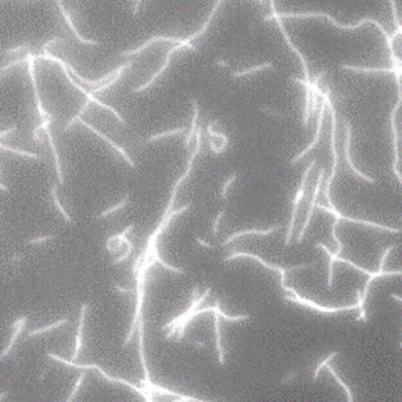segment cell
<instances>
[{
    "label": "cell",
    "instance_id": "1",
    "mask_svg": "<svg viewBox=\"0 0 402 402\" xmlns=\"http://www.w3.org/2000/svg\"><path fill=\"white\" fill-rule=\"evenodd\" d=\"M201 144H203V129H201V126L198 128V133H196V136H195V150L191 151V154H189V159H188V163H186V169H184V173L181 174L180 178H178V181L174 183L173 186V189H171V198L169 201H168V206H166V210H165V213H163V217H161V221H159V225L156 226V230L151 233V236L148 238V243H146V247H144V250H146L148 253H152V250L156 248V240H158L159 236H161V233L165 232V230L168 228V225L171 223V219L173 218H176L178 215H181V213H184V211H188L189 208H191V204H184V206H181V208H178V210H173L174 208V201H176V195H178V189H180V186L184 183L186 180L189 178V174H191V169H193V163H195V159H196V156L201 152Z\"/></svg>",
    "mask_w": 402,
    "mask_h": 402
},
{
    "label": "cell",
    "instance_id": "2",
    "mask_svg": "<svg viewBox=\"0 0 402 402\" xmlns=\"http://www.w3.org/2000/svg\"><path fill=\"white\" fill-rule=\"evenodd\" d=\"M280 17L282 18H308V17H323V18H327V20L330 22V24L334 25L335 29H340V31H355V29H360L362 25H366V24H374L375 27L379 29V32L384 35V39H385V42H387V47H389V57H390V61H392V66H397L399 67V61L401 59L397 57V54H396V49H394V39H392V35H389V32L385 31V27L381 24L379 20H375V18H372V17H366V18H362V20H359L357 24H353V25H344V24H338L335 18L330 16V14H327V12H280Z\"/></svg>",
    "mask_w": 402,
    "mask_h": 402
},
{
    "label": "cell",
    "instance_id": "3",
    "mask_svg": "<svg viewBox=\"0 0 402 402\" xmlns=\"http://www.w3.org/2000/svg\"><path fill=\"white\" fill-rule=\"evenodd\" d=\"M154 263H158L154 258L144 260L143 265L139 268V271H137V275H136V308H134L131 329H129L124 342H122V349L128 347V345L131 344V340L134 338V332H136L137 325H139V320L143 318V305H144V295H146V292H144V288H146V275H148V270H150Z\"/></svg>",
    "mask_w": 402,
    "mask_h": 402
},
{
    "label": "cell",
    "instance_id": "4",
    "mask_svg": "<svg viewBox=\"0 0 402 402\" xmlns=\"http://www.w3.org/2000/svg\"><path fill=\"white\" fill-rule=\"evenodd\" d=\"M278 273H280V286H282V290H284L285 293H290V295H284V300H286V302H293V303L303 305V307L310 308V310L317 312V314H325V315L342 314V312H351V310H353V308H357V310H359V305H357V303L349 305V307H322V305H318V303H315V302H312V300L305 299V297H302L295 288H292V286H288V285L285 284L286 268L282 267Z\"/></svg>",
    "mask_w": 402,
    "mask_h": 402
},
{
    "label": "cell",
    "instance_id": "5",
    "mask_svg": "<svg viewBox=\"0 0 402 402\" xmlns=\"http://www.w3.org/2000/svg\"><path fill=\"white\" fill-rule=\"evenodd\" d=\"M46 357H47V359H50V360H55V362L64 364V366L74 367V368H83V370H98L100 377H102V379H106V381L113 382V384H121V385H126V387H129V389H133L134 392H137L141 397H143L144 402H154V399H152V396H151V394H150V392H146V390H144L143 387L134 385V384H131V382H128V381H126V379H121V377H114V375H109V374H107V372H104L102 368H100V367L98 366V364H79V362H72V360L62 359V357L55 355V353H52V352H47V353H46Z\"/></svg>",
    "mask_w": 402,
    "mask_h": 402
},
{
    "label": "cell",
    "instance_id": "6",
    "mask_svg": "<svg viewBox=\"0 0 402 402\" xmlns=\"http://www.w3.org/2000/svg\"><path fill=\"white\" fill-rule=\"evenodd\" d=\"M396 87H397V102L396 106L392 107V111H390V133H392V151H394V161H392V171L394 174H396L397 181L401 183L402 186V173L399 171V163H401V158H399V133H397V113H399L401 106H402V79L401 77L396 76Z\"/></svg>",
    "mask_w": 402,
    "mask_h": 402
},
{
    "label": "cell",
    "instance_id": "7",
    "mask_svg": "<svg viewBox=\"0 0 402 402\" xmlns=\"http://www.w3.org/2000/svg\"><path fill=\"white\" fill-rule=\"evenodd\" d=\"M315 165H317V159H310L308 166L305 168V171H303V176H302V181H300V186H299V191H297L295 198H293V201H292V215H290L288 228H286V236H285V241H284L285 247H288V245L292 243V236H293V232H295V221H297V218H299L300 204H302V201H303L305 191H307L308 178H310V173H312V169H314Z\"/></svg>",
    "mask_w": 402,
    "mask_h": 402
},
{
    "label": "cell",
    "instance_id": "8",
    "mask_svg": "<svg viewBox=\"0 0 402 402\" xmlns=\"http://www.w3.org/2000/svg\"><path fill=\"white\" fill-rule=\"evenodd\" d=\"M198 290H200V288H198L196 285L193 286V303L189 305L188 308H186V310L180 315V317L173 318L171 322H168L166 325L163 327V330H168V334L165 335V340H171V338H174V335L178 334V329H180L181 323H183L184 320L193 314V312L198 310V307H200L201 303H203L204 299H206V297L211 293V288H210V286H208V288H204V292L201 293V295H198Z\"/></svg>",
    "mask_w": 402,
    "mask_h": 402
},
{
    "label": "cell",
    "instance_id": "9",
    "mask_svg": "<svg viewBox=\"0 0 402 402\" xmlns=\"http://www.w3.org/2000/svg\"><path fill=\"white\" fill-rule=\"evenodd\" d=\"M268 7H270V14L268 16H263L262 17V22H268V20H277V24H278V29H280V32H282V35H284V39H285V42H286V46L290 47L293 52H295V55L300 59V62H302V69H303V76H305V81H310V69H308V66H307V61H305V55L302 54L299 47L293 44V40L290 39V35H288V32H286V29H285V25H284V22H282V17H280V12H277V9H275V2H268Z\"/></svg>",
    "mask_w": 402,
    "mask_h": 402
},
{
    "label": "cell",
    "instance_id": "10",
    "mask_svg": "<svg viewBox=\"0 0 402 402\" xmlns=\"http://www.w3.org/2000/svg\"><path fill=\"white\" fill-rule=\"evenodd\" d=\"M323 183H325V168L322 166L318 169L317 181H315L314 189H312V200H310V203H308L307 215H305L303 225H302L300 232H299V234H297V238H295V243H302L305 233H307L308 225H310V219H312V215H314V210H315V206H317V203H318V195H320V191H322V188H323Z\"/></svg>",
    "mask_w": 402,
    "mask_h": 402
},
{
    "label": "cell",
    "instance_id": "11",
    "mask_svg": "<svg viewBox=\"0 0 402 402\" xmlns=\"http://www.w3.org/2000/svg\"><path fill=\"white\" fill-rule=\"evenodd\" d=\"M317 210L320 211H325V213H330L335 219H338V221H349V223H355V225H364V226H368V228H375V230H381V232H389V233H401V228H394V226H387V225H381V223H375V221H368V219H359V218H352V217H345V215H342L340 211L337 210V208H329V206H323V204H318L317 203Z\"/></svg>",
    "mask_w": 402,
    "mask_h": 402
},
{
    "label": "cell",
    "instance_id": "12",
    "mask_svg": "<svg viewBox=\"0 0 402 402\" xmlns=\"http://www.w3.org/2000/svg\"><path fill=\"white\" fill-rule=\"evenodd\" d=\"M337 226H338V219H335V221L332 223V238H334L335 243H337V251L332 253L323 243H318V241L315 243V248H320V250L329 256V277H327V286H329V288H332V285H334V263L338 262L340 253H342V250H344V245H342L340 238H338V233H337Z\"/></svg>",
    "mask_w": 402,
    "mask_h": 402
},
{
    "label": "cell",
    "instance_id": "13",
    "mask_svg": "<svg viewBox=\"0 0 402 402\" xmlns=\"http://www.w3.org/2000/svg\"><path fill=\"white\" fill-rule=\"evenodd\" d=\"M345 121V141H344V152H345V161H347L349 165V169L352 171L353 174H355L357 178H360V180H364L366 183H370V184H377V180H374L372 176H368V174L362 173V171H359L355 168L352 161V154H351V148H352V124L349 119H344Z\"/></svg>",
    "mask_w": 402,
    "mask_h": 402
},
{
    "label": "cell",
    "instance_id": "14",
    "mask_svg": "<svg viewBox=\"0 0 402 402\" xmlns=\"http://www.w3.org/2000/svg\"><path fill=\"white\" fill-rule=\"evenodd\" d=\"M181 49H189V50H191V52H195V50H196V49H195V46H193V44H191V42H189V40H188V39H184V40H183V42H181V44H178V46H174V47H171V49H169V50H168V54H166V59H165V64H163L161 67H159V70H158V72H156V74H154V76H152V77H151V79H150V81H148V83H144L143 85H139V87H136V89H134V91H133V92H134V94H139V92H141V91H146V89H148V87H151V85H152V84H154V81H156V79H158V77H159V76H161V74H163V72H165V70H166V67H168V66H169V62H171V57H173V55H174V54H176V52H178V50H181Z\"/></svg>",
    "mask_w": 402,
    "mask_h": 402
},
{
    "label": "cell",
    "instance_id": "15",
    "mask_svg": "<svg viewBox=\"0 0 402 402\" xmlns=\"http://www.w3.org/2000/svg\"><path fill=\"white\" fill-rule=\"evenodd\" d=\"M325 111H327V102L322 99V102H320V107H318V114H317V129H315L314 139H312V143L308 144V146L305 148L303 151H300L297 156H293V158H292V161H290V165H295V163H299L302 158H305V156H307L308 152H310V151L314 150V148L318 144V141H320V134H322L323 119H325Z\"/></svg>",
    "mask_w": 402,
    "mask_h": 402
},
{
    "label": "cell",
    "instance_id": "16",
    "mask_svg": "<svg viewBox=\"0 0 402 402\" xmlns=\"http://www.w3.org/2000/svg\"><path fill=\"white\" fill-rule=\"evenodd\" d=\"M37 61V55H34L32 52H27V70H29V77H31L32 81V89H34V99H35V104H37V113L40 114V117L44 119H52V116L49 113H47L46 109H44L42 106V100H40V94H39V89H37V81H35V69H34V62Z\"/></svg>",
    "mask_w": 402,
    "mask_h": 402
},
{
    "label": "cell",
    "instance_id": "17",
    "mask_svg": "<svg viewBox=\"0 0 402 402\" xmlns=\"http://www.w3.org/2000/svg\"><path fill=\"white\" fill-rule=\"evenodd\" d=\"M146 392H150L151 396H168V397H173V402H211V401H204V399H200V397H193V396H186V394H181V392H174V390H169V389H165V387L161 385H156L152 384L151 387H146Z\"/></svg>",
    "mask_w": 402,
    "mask_h": 402
},
{
    "label": "cell",
    "instance_id": "18",
    "mask_svg": "<svg viewBox=\"0 0 402 402\" xmlns=\"http://www.w3.org/2000/svg\"><path fill=\"white\" fill-rule=\"evenodd\" d=\"M292 83L302 84L305 87V106H303V128H308V122H310V106H312V81H305L299 79V77H290Z\"/></svg>",
    "mask_w": 402,
    "mask_h": 402
},
{
    "label": "cell",
    "instance_id": "19",
    "mask_svg": "<svg viewBox=\"0 0 402 402\" xmlns=\"http://www.w3.org/2000/svg\"><path fill=\"white\" fill-rule=\"evenodd\" d=\"M79 122H81V124H83V126H84V128H87V129H91V131H92V133H94V134H96V136H99V137H100V139H102V141H104V143H107V144H109V146H111V148H114V150H116V151L119 152V154H121V156H122V158H124V161H128V165H129V166H131V168H134V169H136V163H134V161H133V159H131V158H129V156H128V154H126V151H124V150H122V148H121V146H117V144H116V143H114V141H113V139H109V137H107V136H106V134H104V133H100V131H99V129H98V128H94V126H92V124H89V122H85V121H79Z\"/></svg>",
    "mask_w": 402,
    "mask_h": 402
},
{
    "label": "cell",
    "instance_id": "20",
    "mask_svg": "<svg viewBox=\"0 0 402 402\" xmlns=\"http://www.w3.org/2000/svg\"><path fill=\"white\" fill-rule=\"evenodd\" d=\"M55 5L59 7V10H61V14H62V16H64V18H66L67 25H69V27H70V31H72V34H74V35H76V39L79 40L81 44H85V46H100V42H99V40H92V39H84V37L81 35L79 32H77V27H76V25H74V20H72V17H70V14H69V12H67V10H66L64 3H62L61 0H57V2H55Z\"/></svg>",
    "mask_w": 402,
    "mask_h": 402
},
{
    "label": "cell",
    "instance_id": "21",
    "mask_svg": "<svg viewBox=\"0 0 402 402\" xmlns=\"http://www.w3.org/2000/svg\"><path fill=\"white\" fill-rule=\"evenodd\" d=\"M158 40H165V42H174L178 46V44H181L184 39H181V37H165V35H156V37H151V39H148L146 42H143L139 47H136V49H131V50H124V52H121V55H137V54H141L146 47H150L151 44H154V42H158Z\"/></svg>",
    "mask_w": 402,
    "mask_h": 402
},
{
    "label": "cell",
    "instance_id": "22",
    "mask_svg": "<svg viewBox=\"0 0 402 402\" xmlns=\"http://www.w3.org/2000/svg\"><path fill=\"white\" fill-rule=\"evenodd\" d=\"M87 308H89L87 303L81 305L79 327H77V335H76V349H74L72 359H70L72 362H76L77 357H79V353H81V349H83V334H84V323H85V314H87Z\"/></svg>",
    "mask_w": 402,
    "mask_h": 402
},
{
    "label": "cell",
    "instance_id": "23",
    "mask_svg": "<svg viewBox=\"0 0 402 402\" xmlns=\"http://www.w3.org/2000/svg\"><path fill=\"white\" fill-rule=\"evenodd\" d=\"M191 107H193V119H191V126H189V131L184 137V150L189 151V144H191L193 136H196L198 133V116H200V107H198V99L193 98L191 99Z\"/></svg>",
    "mask_w": 402,
    "mask_h": 402
},
{
    "label": "cell",
    "instance_id": "24",
    "mask_svg": "<svg viewBox=\"0 0 402 402\" xmlns=\"http://www.w3.org/2000/svg\"><path fill=\"white\" fill-rule=\"evenodd\" d=\"M280 228L278 225H273L270 226V228H265V230H256V228H251V230H245V232H236L233 234H230L228 238H226L225 241H223V247H228L230 243H232L233 240H236V238H241V236H248V234H271L275 233L277 230Z\"/></svg>",
    "mask_w": 402,
    "mask_h": 402
},
{
    "label": "cell",
    "instance_id": "25",
    "mask_svg": "<svg viewBox=\"0 0 402 402\" xmlns=\"http://www.w3.org/2000/svg\"><path fill=\"white\" fill-rule=\"evenodd\" d=\"M215 314V342H217V353H218V364L219 366H225V351H223V345H221V329H219V315L217 314V307L213 305V310H211Z\"/></svg>",
    "mask_w": 402,
    "mask_h": 402
},
{
    "label": "cell",
    "instance_id": "26",
    "mask_svg": "<svg viewBox=\"0 0 402 402\" xmlns=\"http://www.w3.org/2000/svg\"><path fill=\"white\" fill-rule=\"evenodd\" d=\"M25 323H27V317H25V315H24V317L18 318L17 322L12 323V327H16V330H14L12 337H10V342H9V345H7V349H3V352L0 353V359H5V357L14 351V344H16V340L18 338V335L22 334V330H24Z\"/></svg>",
    "mask_w": 402,
    "mask_h": 402
},
{
    "label": "cell",
    "instance_id": "27",
    "mask_svg": "<svg viewBox=\"0 0 402 402\" xmlns=\"http://www.w3.org/2000/svg\"><path fill=\"white\" fill-rule=\"evenodd\" d=\"M46 136H47V141H49V146L52 150V154H54V163H55V173H57V180L59 183H64V174H62V169H61V158H59V152H57V148H55L54 144V137H52V133L49 129H46Z\"/></svg>",
    "mask_w": 402,
    "mask_h": 402
},
{
    "label": "cell",
    "instance_id": "28",
    "mask_svg": "<svg viewBox=\"0 0 402 402\" xmlns=\"http://www.w3.org/2000/svg\"><path fill=\"white\" fill-rule=\"evenodd\" d=\"M66 323H69V318H61V320H57V322H54V323H49V325H46V327H39V329H34V330H31V332H29L27 335H29L31 338L39 337V335H42V334H46V332H50V330L59 329V327L66 325Z\"/></svg>",
    "mask_w": 402,
    "mask_h": 402
},
{
    "label": "cell",
    "instance_id": "29",
    "mask_svg": "<svg viewBox=\"0 0 402 402\" xmlns=\"http://www.w3.org/2000/svg\"><path fill=\"white\" fill-rule=\"evenodd\" d=\"M263 69H273V62H263V64H260V66L248 67V69H243V70H236V72H233L232 76L234 79H238V77H247V76H250V74L258 72V70H263Z\"/></svg>",
    "mask_w": 402,
    "mask_h": 402
},
{
    "label": "cell",
    "instance_id": "30",
    "mask_svg": "<svg viewBox=\"0 0 402 402\" xmlns=\"http://www.w3.org/2000/svg\"><path fill=\"white\" fill-rule=\"evenodd\" d=\"M50 196H52V201H54V204H55V208L59 210V213L62 215V218H64V221H67L69 225H72L74 223V219L67 215V211L64 210V206L61 204V201H59L57 198V184H52V188H50Z\"/></svg>",
    "mask_w": 402,
    "mask_h": 402
},
{
    "label": "cell",
    "instance_id": "31",
    "mask_svg": "<svg viewBox=\"0 0 402 402\" xmlns=\"http://www.w3.org/2000/svg\"><path fill=\"white\" fill-rule=\"evenodd\" d=\"M327 370H329V374L334 377V381L337 382V384L345 390V394H347V401H349V402H355V399H353V394H352V389H351V387H349L347 384H345L344 381H342L340 375H338L337 372H335V368H334L332 366H327Z\"/></svg>",
    "mask_w": 402,
    "mask_h": 402
},
{
    "label": "cell",
    "instance_id": "32",
    "mask_svg": "<svg viewBox=\"0 0 402 402\" xmlns=\"http://www.w3.org/2000/svg\"><path fill=\"white\" fill-rule=\"evenodd\" d=\"M338 353H340V351H335V352H332V353H329V355H327L325 359L322 360V362H318V364H317V367H315V370H314V375H312V379H314V381H318L320 372H322V368H325L327 366H329V362H330V360H334L335 357L338 355Z\"/></svg>",
    "mask_w": 402,
    "mask_h": 402
},
{
    "label": "cell",
    "instance_id": "33",
    "mask_svg": "<svg viewBox=\"0 0 402 402\" xmlns=\"http://www.w3.org/2000/svg\"><path fill=\"white\" fill-rule=\"evenodd\" d=\"M0 148H2L3 151H10V152H14V154L24 156V158H31V159H40V156H39V154H35V152H31V151H24V150H18V148H12V146H7L5 143H0Z\"/></svg>",
    "mask_w": 402,
    "mask_h": 402
},
{
    "label": "cell",
    "instance_id": "34",
    "mask_svg": "<svg viewBox=\"0 0 402 402\" xmlns=\"http://www.w3.org/2000/svg\"><path fill=\"white\" fill-rule=\"evenodd\" d=\"M117 243L126 245V251L122 253L121 256H117L116 260H113V265H119V263H121V262H124V260H128V258H129V255H131L133 250H134L133 241H131V240H128V238H124V240H122V241H117Z\"/></svg>",
    "mask_w": 402,
    "mask_h": 402
},
{
    "label": "cell",
    "instance_id": "35",
    "mask_svg": "<svg viewBox=\"0 0 402 402\" xmlns=\"http://www.w3.org/2000/svg\"><path fill=\"white\" fill-rule=\"evenodd\" d=\"M128 201H129V195H126L124 198H122L121 201H119L117 204H114V206H111V208H107V210H104L102 213H99L96 218H98V219H102V218H106L107 215L114 213V211H119V210H121V208H124L126 204H128Z\"/></svg>",
    "mask_w": 402,
    "mask_h": 402
},
{
    "label": "cell",
    "instance_id": "36",
    "mask_svg": "<svg viewBox=\"0 0 402 402\" xmlns=\"http://www.w3.org/2000/svg\"><path fill=\"white\" fill-rule=\"evenodd\" d=\"M186 131V128H176V129H169V131H165V133H158V134H152V136L148 137V143H152V141H158L161 139V137H168V136H176V134H183Z\"/></svg>",
    "mask_w": 402,
    "mask_h": 402
},
{
    "label": "cell",
    "instance_id": "37",
    "mask_svg": "<svg viewBox=\"0 0 402 402\" xmlns=\"http://www.w3.org/2000/svg\"><path fill=\"white\" fill-rule=\"evenodd\" d=\"M397 248V245H389V247L385 248L384 253H382V256H381V262H379V268H377V271H385V262H387V258H389V255L392 253L394 250Z\"/></svg>",
    "mask_w": 402,
    "mask_h": 402
},
{
    "label": "cell",
    "instance_id": "38",
    "mask_svg": "<svg viewBox=\"0 0 402 402\" xmlns=\"http://www.w3.org/2000/svg\"><path fill=\"white\" fill-rule=\"evenodd\" d=\"M133 230H134V225H129L128 228H126L122 233H117V234H113V236H109V238L106 240V247H109V245L113 243V241H116V240H121V241H122L124 238H128V234L131 233Z\"/></svg>",
    "mask_w": 402,
    "mask_h": 402
},
{
    "label": "cell",
    "instance_id": "39",
    "mask_svg": "<svg viewBox=\"0 0 402 402\" xmlns=\"http://www.w3.org/2000/svg\"><path fill=\"white\" fill-rule=\"evenodd\" d=\"M50 121H52V119H44V121L40 122V124H37L35 128H34V131H32V139L35 141V143H39V141H40L39 133H40V131H46L47 126L50 124Z\"/></svg>",
    "mask_w": 402,
    "mask_h": 402
},
{
    "label": "cell",
    "instance_id": "40",
    "mask_svg": "<svg viewBox=\"0 0 402 402\" xmlns=\"http://www.w3.org/2000/svg\"><path fill=\"white\" fill-rule=\"evenodd\" d=\"M89 104H91V102H89V100H85V102L83 104V106H81L79 113H77L76 116H74V117L70 119V121H69V122H67V124H66V131H67V129H70V128H72V126L76 124V122H79L81 116H83V114H84V111H85V109H87V107H89Z\"/></svg>",
    "mask_w": 402,
    "mask_h": 402
},
{
    "label": "cell",
    "instance_id": "41",
    "mask_svg": "<svg viewBox=\"0 0 402 402\" xmlns=\"http://www.w3.org/2000/svg\"><path fill=\"white\" fill-rule=\"evenodd\" d=\"M236 176H238V173H236V171H234V173H232V176H230L228 180H226L225 183H223V188H221V195H219V196H221V200H225V198H226V195H228V189H230V186L233 184V181L236 180Z\"/></svg>",
    "mask_w": 402,
    "mask_h": 402
},
{
    "label": "cell",
    "instance_id": "42",
    "mask_svg": "<svg viewBox=\"0 0 402 402\" xmlns=\"http://www.w3.org/2000/svg\"><path fill=\"white\" fill-rule=\"evenodd\" d=\"M84 379H85V374H81L79 375V379H77V382H76V385H74V389H72V392H70V396H69V399H67L66 402H72L74 401V397L77 396V392H79V389H81V385H83V382H84Z\"/></svg>",
    "mask_w": 402,
    "mask_h": 402
},
{
    "label": "cell",
    "instance_id": "43",
    "mask_svg": "<svg viewBox=\"0 0 402 402\" xmlns=\"http://www.w3.org/2000/svg\"><path fill=\"white\" fill-rule=\"evenodd\" d=\"M24 62H27V55H24V57H20V59H16V61L9 62V64H5V66H2L0 67V72L3 74L7 69H10V67H14V66H18V64H24Z\"/></svg>",
    "mask_w": 402,
    "mask_h": 402
},
{
    "label": "cell",
    "instance_id": "44",
    "mask_svg": "<svg viewBox=\"0 0 402 402\" xmlns=\"http://www.w3.org/2000/svg\"><path fill=\"white\" fill-rule=\"evenodd\" d=\"M223 215H225V210H219L218 215H217V218H215L213 228H211V234H213V236H218V226H219V221H221Z\"/></svg>",
    "mask_w": 402,
    "mask_h": 402
},
{
    "label": "cell",
    "instance_id": "45",
    "mask_svg": "<svg viewBox=\"0 0 402 402\" xmlns=\"http://www.w3.org/2000/svg\"><path fill=\"white\" fill-rule=\"evenodd\" d=\"M54 234H46V236H40V238H34V240H29L27 243L29 245H42V243H46V241H50V240H54Z\"/></svg>",
    "mask_w": 402,
    "mask_h": 402
},
{
    "label": "cell",
    "instance_id": "46",
    "mask_svg": "<svg viewBox=\"0 0 402 402\" xmlns=\"http://www.w3.org/2000/svg\"><path fill=\"white\" fill-rule=\"evenodd\" d=\"M29 44H20V46H17V47H10V49H5L2 52V55H10V54H14V52H22V50H25L27 49L29 50Z\"/></svg>",
    "mask_w": 402,
    "mask_h": 402
},
{
    "label": "cell",
    "instance_id": "47",
    "mask_svg": "<svg viewBox=\"0 0 402 402\" xmlns=\"http://www.w3.org/2000/svg\"><path fill=\"white\" fill-rule=\"evenodd\" d=\"M262 111L263 113H267V114H271V116H277V117H285L286 116V114L282 113V111H275V109H271V107H265V106L262 107Z\"/></svg>",
    "mask_w": 402,
    "mask_h": 402
},
{
    "label": "cell",
    "instance_id": "48",
    "mask_svg": "<svg viewBox=\"0 0 402 402\" xmlns=\"http://www.w3.org/2000/svg\"><path fill=\"white\" fill-rule=\"evenodd\" d=\"M113 288L116 290V292H119V293H134V292H136V288H134V286H129V288H126V286H121V285H114Z\"/></svg>",
    "mask_w": 402,
    "mask_h": 402
},
{
    "label": "cell",
    "instance_id": "49",
    "mask_svg": "<svg viewBox=\"0 0 402 402\" xmlns=\"http://www.w3.org/2000/svg\"><path fill=\"white\" fill-rule=\"evenodd\" d=\"M16 131H17V126H12V128H9V129H5V131L0 133V139H2V143H3V139H5V137L9 136L10 133H16Z\"/></svg>",
    "mask_w": 402,
    "mask_h": 402
},
{
    "label": "cell",
    "instance_id": "50",
    "mask_svg": "<svg viewBox=\"0 0 402 402\" xmlns=\"http://www.w3.org/2000/svg\"><path fill=\"white\" fill-rule=\"evenodd\" d=\"M141 5H143V2H141V0H137V2L133 3V7H131V14H133V16H137V14H139V7Z\"/></svg>",
    "mask_w": 402,
    "mask_h": 402
},
{
    "label": "cell",
    "instance_id": "51",
    "mask_svg": "<svg viewBox=\"0 0 402 402\" xmlns=\"http://www.w3.org/2000/svg\"><path fill=\"white\" fill-rule=\"evenodd\" d=\"M106 250L109 251V253H121V250H122V243L116 245V247H113V245H109V247H106Z\"/></svg>",
    "mask_w": 402,
    "mask_h": 402
},
{
    "label": "cell",
    "instance_id": "52",
    "mask_svg": "<svg viewBox=\"0 0 402 402\" xmlns=\"http://www.w3.org/2000/svg\"><path fill=\"white\" fill-rule=\"evenodd\" d=\"M297 375H299V372H292V374H288L285 379H282V384H288L290 381H293V379H297Z\"/></svg>",
    "mask_w": 402,
    "mask_h": 402
},
{
    "label": "cell",
    "instance_id": "53",
    "mask_svg": "<svg viewBox=\"0 0 402 402\" xmlns=\"http://www.w3.org/2000/svg\"><path fill=\"white\" fill-rule=\"evenodd\" d=\"M195 241H196L198 245H201V247H204V248H213V245L208 243V241H204V240H201L200 236H195Z\"/></svg>",
    "mask_w": 402,
    "mask_h": 402
},
{
    "label": "cell",
    "instance_id": "54",
    "mask_svg": "<svg viewBox=\"0 0 402 402\" xmlns=\"http://www.w3.org/2000/svg\"><path fill=\"white\" fill-rule=\"evenodd\" d=\"M208 144H210V151L213 152L215 156H218L219 154V152H218V146L213 143V139H211V137H210V141H208Z\"/></svg>",
    "mask_w": 402,
    "mask_h": 402
},
{
    "label": "cell",
    "instance_id": "55",
    "mask_svg": "<svg viewBox=\"0 0 402 402\" xmlns=\"http://www.w3.org/2000/svg\"><path fill=\"white\" fill-rule=\"evenodd\" d=\"M20 255H18V253H16V255L14 256H10V263H12V265H17V263H20Z\"/></svg>",
    "mask_w": 402,
    "mask_h": 402
},
{
    "label": "cell",
    "instance_id": "56",
    "mask_svg": "<svg viewBox=\"0 0 402 402\" xmlns=\"http://www.w3.org/2000/svg\"><path fill=\"white\" fill-rule=\"evenodd\" d=\"M191 345H193V347H201V349H204V347H206V342H203V340H201V342H200V340H193Z\"/></svg>",
    "mask_w": 402,
    "mask_h": 402
},
{
    "label": "cell",
    "instance_id": "57",
    "mask_svg": "<svg viewBox=\"0 0 402 402\" xmlns=\"http://www.w3.org/2000/svg\"><path fill=\"white\" fill-rule=\"evenodd\" d=\"M49 370H50V366H49V367H46V368H44V370H42V372H40V374H39V377H37V379H39V381H42V379H44V377H46V374H47V372H49Z\"/></svg>",
    "mask_w": 402,
    "mask_h": 402
},
{
    "label": "cell",
    "instance_id": "58",
    "mask_svg": "<svg viewBox=\"0 0 402 402\" xmlns=\"http://www.w3.org/2000/svg\"><path fill=\"white\" fill-rule=\"evenodd\" d=\"M213 64L215 66H219V67H228V62H226V61H215Z\"/></svg>",
    "mask_w": 402,
    "mask_h": 402
},
{
    "label": "cell",
    "instance_id": "59",
    "mask_svg": "<svg viewBox=\"0 0 402 402\" xmlns=\"http://www.w3.org/2000/svg\"><path fill=\"white\" fill-rule=\"evenodd\" d=\"M7 396H9V392H7V390H3V392L0 394V402H3V401H5V397H7Z\"/></svg>",
    "mask_w": 402,
    "mask_h": 402
},
{
    "label": "cell",
    "instance_id": "60",
    "mask_svg": "<svg viewBox=\"0 0 402 402\" xmlns=\"http://www.w3.org/2000/svg\"><path fill=\"white\" fill-rule=\"evenodd\" d=\"M0 189H2V191H5V193H7V186H5V184H3V183H2V184H0Z\"/></svg>",
    "mask_w": 402,
    "mask_h": 402
},
{
    "label": "cell",
    "instance_id": "61",
    "mask_svg": "<svg viewBox=\"0 0 402 402\" xmlns=\"http://www.w3.org/2000/svg\"><path fill=\"white\" fill-rule=\"evenodd\" d=\"M399 347H401V349H402V342H401V344H399Z\"/></svg>",
    "mask_w": 402,
    "mask_h": 402
}]
</instances>
